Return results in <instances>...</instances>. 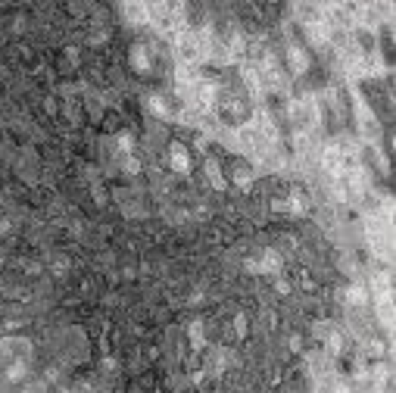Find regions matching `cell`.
Here are the masks:
<instances>
[{
	"instance_id": "cell-1",
	"label": "cell",
	"mask_w": 396,
	"mask_h": 393,
	"mask_svg": "<svg viewBox=\"0 0 396 393\" xmlns=\"http://www.w3.org/2000/svg\"><path fill=\"white\" fill-rule=\"evenodd\" d=\"M128 69L137 75V78H150L156 72V50L147 41H135L128 47Z\"/></svg>"
},
{
	"instance_id": "cell-2",
	"label": "cell",
	"mask_w": 396,
	"mask_h": 393,
	"mask_svg": "<svg viewBox=\"0 0 396 393\" xmlns=\"http://www.w3.org/2000/svg\"><path fill=\"white\" fill-rule=\"evenodd\" d=\"M165 163H169V169L175 172V175H191L194 169V156H191V147H187L185 141H169L165 144Z\"/></svg>"
},
{
	"instance_id": "cell-3",
	"label": "cell",
	"mask_w": 396,
	"mask_h": 393,
	"mask_svg": "<svg viewBox=\"0 0 396 393\" xmlns=\"http://www.w3.org/2000/svg\"><path fill=\"white\" fill-rule=\"evenodd\" d=\"M284 56H287V66H290V72H294V75L309 72V66H312V60H309V50L303 47L300 41H290V44H287Z\"/></svg>"
},
{
	"instance_id": "cell-4",
	"label": "cell",
	"mask_w": 396,
	"mask_h": 393,
	"mask_svg": "<svg viewBox=\"0 0 396 393\" xmlns=\"http://www.w3.org/2000/svg\"><path fill=\"white\" fill-rule=\"evenodd\" d=\"M147 109H150L156 119H163V122L175 119V106H172L169 97H163V94H150V97H147Z\"/></svg>"
},
{
	"instance_id": "cell-5",
	"label": "cell",
	"mask_w": 396,
	"mask_h": 393,
	"mask_svg": "<svg viewBox=\"0 0 396 393\" xmlns=\"http://www.w3.org/2000/svg\"><path fill=\"white\" fill-rule=\"evenodd\" d=\"M231 184H237V188H250V184H253V166L246 163V159H234L231 163Z\"/></svg>"
}]
</instances>
